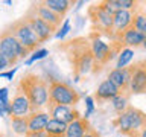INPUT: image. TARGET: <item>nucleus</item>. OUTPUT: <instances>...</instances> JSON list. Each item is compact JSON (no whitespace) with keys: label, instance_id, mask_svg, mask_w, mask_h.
<instances>
[{"label":"nucleus","instance_id":"obj_22","mask_svg":"<svg viewBox=\"0 0 146 137\" xmlns=\"http://www.w3.org/2000/svg\"><path fill=\"white\" fill-rule=\"evenodd\" d=\"M128 96L129 94H125V93H119L116 98H114L113 100H111V105H113V110L116 111L117 114H120V113H123L125 110L129 107L128 105Z\"/></svg>","mask_w":146,"mask_h":137},{"label":"nucleus","instance_id":"obj_9","mask_svg":"<svg viewBox=\"0 0 146 137\" xmlns=\"http://www.w3.org/2000/svg\"><path fill=\"white\" fill-rule=\"evenodd\" d=\"M132 78H131V94H143L146 93V59L131 64Z\"/></svg>","mask_w":146,"mask_h":137},{"label":"nucleus","instance_id":"obj_8","mask_svg":"<svg viewBox=\"0 0 146 137\" xmlns=\"http://www.w3.org/2000/svg\"><path fill=\"white\" fill-rule=\"evenodd\" d=\"M23 17H25L26 21L29 23V26L32 27V31L35 32V35L38 37V40H40L41 44L46 43V41H49L55 34H56L55 31H58L56 27L50 26L49 23L43 21L41 18H38L36 15H34V14H31V12H26Z\"/></svg>","mask_w":146,"mask_h":137},{"label":"nucleus","instance_id":"obj_26","mask_svg":"<svg viewBox=\"0 0 146 137\" xmlns=\"http://www.w3.org/2000/svg\"><path fill=\"white\" fill-rule=\"evenodd\" d=\"M85 104H87V111L84 114V117L88 119V116L94 111V99L91 98V96H87V98H85Z\"/></svg>","mask_w":146,"mask_h":137},{"label":"nucleus","instance_id":"obj_16","mask_svg":"<svg viewBox=\"0 0 146 137\" xmlns=\"http://www.w3.org/2000/svg\"><path fill=\"white\" fill-rule=\"evenodd\" d=\"M50 120L49 113L43 111H34L27 116V125H29V131H44L47 123Z\"/></svg>","mask_w":146,"mask_h":137},{"label":"nucleus","instance_id":"obj_20","mask_svg":"<svg viewBox=\"0 0 146 137\" xmlns=\"http://www.w3.org/2000/svg\"><path fill=\"white\" fill-rule=\"evenodd\" d=\"M11 125L15 134L18 136H26L29 132V125H27V116L26 117H17L11 116Z\"/></svg>","mask_w":146,"mask_h":137},{"label":"nucleus","instance_id":"obj_21","mask_svg":"<svg viewBox=\"0 0 146 137\" xmlns=\"http://www.w3.org/2000/svg\"><path fill=\"white\" fill-rule=\"evenodd\" d=\"M132 57H134V50L129 49V47H126V49H123L120 53H119V57H117V63H116V67L114 68H125L128 67V64L131 63V59Z\"/></svg>","mask_w":146,"mask_h":137},{"label":"nucleus","instance_id":"obj_36","mask_svg":"<svg viewBox=\"0 0 146 137\" xmlns=\"http://www.w3.org/2000/svg\"><path fill=\"white\" fill-rule=\"evenodd\" d=\"M0 137H2V134H0Z\"/></svg>","mask_w":146,"mask_h":137},{"label":"nucleus","instance_id":"obj_30","mask_svg":"<svg viewBox=\"0 0 146 137\" xmlns=\"http://www.w3.org/2000/svg\"><path fill=\"white\" fill-rule=\"evenodd\" d=\"M84 137H102V136H100L99 132L94 130V128H90V130L85 132V136H84Z\"/></svg>","mask_w":146,"mask_h":137},{"label":"nucleus","instance_id":"obj_18","mask_svg":"<svg viewBox=\"0 0 146 137\" xmlns=\"http://www.w3.org/2000/svg\"><path fill=\"white\" fill-rule=\"evenodd\" d=\"M43 3L62 18L66 17V14L70 11V8L75 5V2H70V0H43Z\"/></svg>","mask_w":146,"mask_h":137},{"label":"nucleus","instance_id":"obj_33","mask_svg":"<svg viewBox=\"0 0 146 137\" xmlns=\"http://www.w3.org/2000/svg\"><path fill=\"white\" fill-rule=\"evenodd\" d=\"M143 5H145V6H140V11H143L146 14V3H143Z\"/></svg>","mask_w":146,"mask_h":137},{"label":"nucleus","instance_id":"obj_3","mask_svg":"<svg viewBox=\"0 0 146 137\" xmlns=\"http://www.w3.org/2000/svg\"><path fill=\"white\" fill-rule=\"evenodd\" d=\"M87 15L91 23V32L100 37H108L110 40L114 38V15L104 6L102 2L88 6Z\"/></svg>","mask_w":146,"mask_h":137},{"label":"nucleus","instance_id":"obj_6","mask_svg":"<svg viewBox=\"0 0 146 137\" xmlns=\"http://www.w3.org/2000/svg\"><path fill=\"white\" fill-rule=\"evenodd\" d=\"M8 29L14 34V37L20 41L23 47H26L29 52H35L38 50V46L41 44L38 37L35 35V32L32 31V27L29 26V23L26 21L25 17L17 18L15 21H12L8 26Z\"/></svg>","mask_w":146,"mask_h":137},{"label":"nucleus","instance_id":"obj_1","mask_svg":"<svg viewBox=\"0 0 146 137\" xmlns=\"http://www.w3.org/2000/svg\"><path fill=\"white\" fill-rule=\"evenodd\" d=\"M58 49L62 50L66 55L73 75H75V81H79L81 76L88 75L91 72H100L93 50H91L90 40L87 37H75V38L62 41L61 44H58Z\"/></svg>","mask_w":146,"mask_h":137},{"label":"nucleus","instance_id":"obj_7","mask_svg":"<svg viewBox=\"0 0 146 137\" xmlns=\"http://www.w3.org/2000/svg\"><path fill=\"white\" fill-rule=\"evenodd\" d=\"M88 40H90V46H91V50H93V55L96 58V63H98L99 68L102 70V67L105 66V64L110 63L114 58L111 46H110L108 43H105V41L102 40V37L94 34V32H90Z\"/></svg>","mask_w":146,"mask_h":137},{"label":"nucleus","instance_id":"obj_12","mask_svg":"<svg viewBox=\"0 0 146 137\" xmlns=\"http://www.w3.org/2000/svg\"><path fill=\"white\" fill-rule=\"evenodd\" d=\"M47 110L50 119H56V120L64 122L67 125L82 117L75 107H67V105H47Z\"/></svg>","mask_w":146,"mask_h":137},{"label":"nucleus","instance_id":"obj_11","mask_svg":"<svg viewBox=\"0 0 146 137\" xmlns=\"http://www.w3.org/2000/svg\"><path fill=\"white\" fill-rule=\"evenodd\" d=\"M27 12L34 14V15H36L38 18H41L43 21L49 23L50 26L56 27V29H59V26H61L62 17H59L58 14H55L52 11V9H49L43 2H34L31 5V8L27 9Z\"/></svg>","mask_w":146,"mask_h":137},{"label":"nucleus","instance_id":"obj_5","mask_svg":"<svg viewBox=\"0 0 146 137\" xmlns=\"http://www.w3.org/2000/svg\"><path fill=\"white\" fill-rule=\"evenodd\" d=\"M0 53L8 59L9 66H15L20 59H25L31 52L26 47H23L21 43L6 27L0 32Z\"/></svg>","mask_w":146,"mask_h":137},{"label":"nucleus","instance_id":"obj_14","mask_svg":"<svg viewBox=\"0 0 146 137\" xmlns=\"http://www.w3.org/2000/svg\"><path fill=\"white\" fill-rule=\"evenodd\" d=\"M119 93H120V90H119L110 79H105V81L100 82L98 85V88H96L94 99H96V102H99V104L107 102V100H113Z\"/></svg>","mask_w":146,"mask_h":137},{"label":"nucleus","instance_id":"obj_32","mask_svg":"<svg viewBox=\"0 0 146 137\" xmlns=\"http://www.w3.org/2000/svg\"><path fill=\"white\" fill-rule=\"evenodd\" d=\"M140 137H146V126L141 130V132H140Z\"/></svg>","mask_w":146,"mask_h":137},{"label":"nucleus","instance_id":"obj_2","mask_svg":"<svg viewBox=\"0 0 146 137\" xmlns=\"http://www.w3.org/2000/svg\"><path fill=\"white\" fill-rule=\"evenodd\" d=\"M18 88L26 94L29 99L32 113L40 111L44 107H47L49 102V84L47 79L41 78L34 72H26L18 81Z\"/></svg>","mask_w":146,"mask_h":137},{"label":"nucleus","instance_id":"obj_23","mask_svg":"<svg viewBox=\"0 0 146 137\" xmlns=\"http://www.w3.org/2000/svg\"><path fill=\"white\" fill-rule=\"evenodd\" d=\"M137 32L140 34H145L146 32V14L143 11H140V6H139V11L135 12L134 15V20H132V26Z\"/></svg>","mask_w":146,"mask_h":137},{"label":"nucleus","instance_id":"obj_15","mask_svg":"<svg viewBox=\"0 0 146 137\" xmlns=\"http://www.w3.org/2000/svg\"><path fill=\"white\" fill-rule=\"evenodd\" d=\"M139 11V9H137ZM137 11H126V9H120L114 14V35L122 34L123 31L129 29L132 26V20H134V15Z\"/></svg>","mask_w":146,"mask_h":137},{"label":"nucleus","instance_id":"obj_10","mask_svg":"<svg viewBox=\"0 0 146 137\" xmlns=\"http://www.w3.org/2000/svg\"><path fill=\"white\" fill-rule=\"evenodd\" d=\"M131 78H132V67L128 66L125 68H113L108 73V78L114 85L120 90V93L129 94V88H131Z\"/></svg>","mask_w":146,"mask_h":137},{"label":"nucleus","instance_id":"obj_31","mask_svg":"<svg viewBox=\"0 0 146 137\" xmlns=\"http://www.w3.org/2000/svg\"><path fill=\"white\" fill-rule=\"evenodd\" d=\"M5 67H9V63H8V59L5 58L2 53H0V70H2V68H5Z\"/></svg>","mask_w":146,"mask_h":137},{"label":"nucleus","instance_id":"obj_27","mask_svg":"<svg viewBox=\"0 0 146 137\" xmlns=\"http://www.w3.org/2000/svg\"><path fill=\"white\" fill-rule=\"evenodd\" d=\"M9 90L6 88V87H3V88H0V102L2 104H9Z\"/></svg>","mask_w":146,"mask_h":137},{"label":"nucleus","instance_id":"obj_19","mask_svg":"<svg viewBox=\"0 0 146 137\" xmlns=\"http://www.w3.org/2000/svg\"><path fill=\"white\" fill-rule=\"evenodd\" d=\"M44 131H46V134H47V137H66L67 123L59 122L56 119H50Z\"/></svg>","mask_w":146,"mask_h":137},{"label":"nucleus","instance_id":"obj_17","mask_svg":"<svg viewBox=\"0 0 146 137\" xmlns=\"http://www.w3.org/2000/svg\"><path fill=\"white\" fill-rule=\"evenodd\" d=\"M91 128L88 119H85L84 116L73 120L72 123L67 125V132H66V137H84L85 132Z\"/></svg>","mask_w":146,"mask_h":137},{"label":"nucleus","instance_id":"obj_28","mask_svg":"<svg viewBox=\"0 0 146 137\" xmlns=\"http://www.w3.org/2000/svg\"><path fill=\"white\" fill-rule=\"evenodd\" d=\"M25 137H47L46 131H29Z\"/></svg>","mask_w":146,"mask_h":137},{"label":"nucleus","instance_id":"obj_13","mask_svg":"<svg viewBox=\"0 0 146 137\" xmlns=\"http://www.w3.org/2000/svg\"><path fill=\"white\" fill-rule=\"evenodd\" d=\"M11 108H12V116H17V117H26L32 113L29 99L26 98V94L18 87H17V91L14 93V98L11 100Z\"/></svg>","mask_w":146,"mask_h":137},{"label":"nucleus","instance_id":"obj_34","mask_svg":"<svg viewBox=\"0 0 146 137\" xmlns=\"http://www.w3.org/2000/svg\"><path fill=\"white\" fill-rule=\"evenodd\" d=\"M143 35H145V40H146V32H145V34H143Z\"/></svg>","mask_w":146,"mask_h":137},{"label":"nucleus","instance_id":"obj_29","mask_svg":"<svg viewBox=\"0 0 146 137\" xmlns=\"http://www.w3.org/2000/svg\"><path fill=\"white\" fill-rule=\"evenodd\" d=\"M17 72V68H12V70H9V72H5V73H0V76L2 78H8L9 81H12V78H14V73Z\"/></svg>","mask_w":146,"mask_h":137},{"label":"nucleus","instance_id":"obj_35","mask_svg":"<svg viewBox=\"0 0 146 137\" xmlns=\"http://www.w3.org/2000/svg\"><path fill=\"white\" fill-rule=\"evenodd\" d=\"M0 105H2V102H0Z\"/></svg>","mask_w":146,"mask_h":137},{"label":"nucleus","instance_id":"obj_25","mask_svg":"<svg viewBox=\"0 0 146 137\" xmlns=\"http://www.w3.org/2000/svg\"><path fill=\"white\" fill-rule=\"evenodd\" d=\"M68 32H70V21L66 20V21H64V25H62V27L56 32V34H55V37H56L58 40H62L64 37L68 34Z\"/></svg>","mask_w":146,"mask_h":137},{"label":"nucleus","instance_id":"obj_4","mask_svg":"<svg viewBox=\"0 0 146 137\" xmlns=\"http://www.w3.org/2000/svg\"><path fill=\"white\" fill-rule=\"evenodd\" d=\"M49 84V102L47 105H67V107H76L79 102L81 94L66 81L50 78Z\"/></svg>","mask_w":146,"mask_h":137},{"label":"nucleus","instance_id":"obj_24","mask_svg":"<svg viewBox=\"0 0 146 137\" xmlns=\"http://www.w3.org/2000/svg\"><path fill=\"white\" fill-rule=\"evenodd\" d=\"M46 55H49V50H47V49H38V50H35L34 55H32V57L26 61V66H31V64L34 63V61H36V59H41V58H44Z\"/></svg>","mask_w":146,"mask_h":137}]
</instances>
